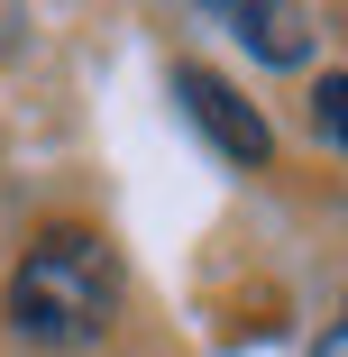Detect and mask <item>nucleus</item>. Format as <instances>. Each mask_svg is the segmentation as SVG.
Here are the masks:
<instances>
[{"instance_id":"obj_5","label":"nucleus","mask_w":348,"mask_h":357,"mask_svg":"<svg viewBox=\"0 0 348 357\" xmlns=\"http://www.w3.org/2000/svg\"><path fill=\"white\" fill-rule=\"evenodd\" d=\"M312 357H348V303H339V321L321 330V348H312Z\"/></svg>"},{"instance_id":"obj_3","label":"nucleus","mask_w":348,"mask_h":357,"mask_svg":"<svg viewBox=\"0 0 348 357\" xmlns=\"http://www.w3.org/2000/svg\"><path fill=\"white\" fill-rule=\"evenodd\" d=\"M220 19H229L239 46L266 55V64H303V55H312V19H303V10H275V0H229Z\"/></svg>"},{"instance_id":"obj_2","label":"nucleus","mask_w":348,"mask_h":357,"mask_svg":"<svg viewBox=\"0 0 348 357\" xmlns=\"http://www.w3.org/2000/svg\"><path fill=\"white\" fill-rule=\"evenodd\" d=\"M174 92H183L192 128L211 137L229 165H266V156H275V128L257 119V101H248L239 83H220V74H202V64H183V74H174Z\"/></svg>"},{"instance_id":"obj_1","label":"nucleus","mask_w":348,"mask_h":357,"mask_svg":"<svg viewBox=\"0 0 348 357\" xmlns=\"http://www.w3.org/2000/svg\"><path fill=\"white\" fill-rule=\"evenodd\" d=\"M119 321V257L101 229H46L10 275V330L37 348H92Z\"/></svg>"},{"instance_id":"obj_4","label":"nucleus","mask_w":348,"mask_h":357,"mask_svg":"<svg viewBox=\"0 0 348 357\" xmlns=\"http://www.w3.org/2000/svg\"><path fill=\"white\" fill-rule=\"evenodd\" d=\"M312 110H321V128H330V147L348 156V74H330V83L312 92Z\"/></svg>"}]
</instances>
